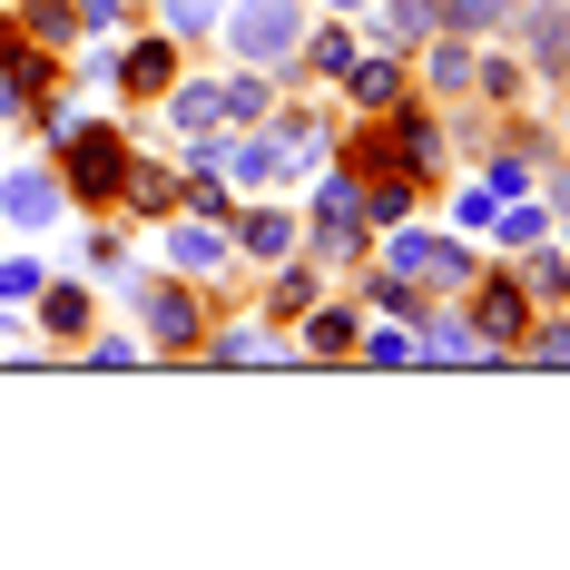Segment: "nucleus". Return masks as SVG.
<instances>
[{"label":"nucleus","instance_id":"obj_1","mask_svg":"<svg viewBox=\"0 0 570 570\" xmlns=\"http://www.w3.org/2000/svg\"><path fill=\"white\" fill-rule=\"evenodd\" d=\"M50 168H59V187H69V217H109L118 197H128V168H138V128L79 118V128L50 148Z\"/></svg>","mask_w":570,"mask_h":570},{"label":"nucleus","instance_id":"obj_2","mask_svg":"<svg viewBox=\"0 0 570 570\" xmlns=\"http://www.w3.org/2000/svg\"><path fill=\"white\" fill-rule=\"evenodd\" d=\"M305 20H315V0H227L217 40H227V59H246V69H266V79H295Z\"/></svg>","mask_w":570,"mask_h":570},{"label":"nucleus","instance_id":"obj_3","mask_svg":"<svg viewBox=\"0 0 570 570\" xmlns=\"http://www.w3.org/2000/svg\"><path fill=\"white\" fill-rule=\"evenodd\" d=\"M118 295L138 305L148 354H197V344H207V325H217V315H207V285H187V276H138V266H128V276H118Z\"/></svg>","mask_w":570,"mask_h":570},{"label":"nucleus","instance_id":"obj_4","mask_svg":"<svg viewBox=\"0 0 570 570\" xmlns=\"http://www.w3.org/2000/svg\"><path fill=\"white\" fill-rule=\"evenodd\" d=\"M374 266H394V276H413L423 295H462V285L482 276V256H472V236H423L413 217L374 236Z\"/></svg>","mask_w":570,"mask_h":570},{"label":"nucleus","instance_id":"obj_5","mask_svg":"<svg viewBox=\"0 0 570 570\" xmlns=\"http://www.w3.org/2000/svg\"><path fill=\"white\" fill-rule=\"evenodd\" d=\"M462 315H472V335L492 344V354H512V344H521V325H531L541 305L521 295V276L502 266V256H482V276L462 285Z\"/></svg>","mask_w":570,"mask_h":570},{"label":"nucleus","instance_id":"obj_6","mask_svg":"<svg viewBox=\"0 0 570 570\" xmlns=\"http://www.w3.org/2000/svg\"><path fill=\"white\" fill-rule=\"evenodd\" d=\"M158 256H168V276H187V285H217L236 266V236L217 227V217H158Z\"/></svg>","mask_w":570,"mask_h":570},{"label":"nucleus","instance_id":"obj_7","mask_svg":"<svg viewBox=\"0 0 570 570\" xmlns=\"http://www.w3.org/2000/svg\"><path fill=\"white\" fill-rule=\"evenodd\" d=\"M177 69H187V40H168L158 20H148V30H128V40H118V99H128V109H158Z\"/></svg>","mask_w":570,"mask_h":570},{"label":"nucleus","instance_id":"obj_8","mask_svg":"<svg viewBox=\"0 0 570 570\" xmlns=\"http://www.w3.org/2000/svg\"><path fill=\"white\" fill-rule=\"evenodd\" d=\"M512 40H521V69H531L541 89H570V0H521Z\"/></svg>","mask_w":570,"mask_h":570},{"label":"nucleus","instance_id":"obj_9","mask_svg":"<svg viewBox=\"0 0 570 570\" xmlns=\"http://www.w3.org/2000/svg\"><path fill=\"white\" fill-rule=\"evenodd\" d=\"M69 217V187H59L50 158H20V168H0V227H20V236H40Z\"/></svg>","mask_w":570,"mask_h":570},{"label":"nucleus","instance_id":"obj_10","mask_svg":"<svg viewBox=\"0 0 570 570\" xmlns=\"http://www.w3.org/2000/svg\"><path fill=\"white\" fill-rule=\"evenodd\" d=\"M227 236H236V266H285V256L305 246V207H266V197H236Z\"/></svg>","mask_w":570,"mask_h":570},{"label":"nucleus","instance_id":"obj_11","mask_svg":"<svg viewBox=\"0 0 570 570\" xmlns=\"http://www.w3.org/2000/svg\"><path fill=\"white\" fill-rule=\"evenodd\" d=\"M30 325H40V344H79L99 325V285L79 276V266H50L40 295H30Z\"/></svg>","mask_w":570,"mask_h":570},{"label":"nucleus","instance_id":"obj_12","mask_svg":"<svg viewBox=\"0 0 570 570\" xmlns=\"http://www.w3.org/2000/svg\"><path fill=\"white\" fill-rule=\"evenodd\" d=\"M413 335H423V364H512V354H492V344L472 335V315H462V295H423V315H413Z\"/></svg>","mask_w":570,"mask_h":570},{"label":"nucleus","instance_id":"obj_13","mask_svg":"<svg viewBox=\"0 0 570 570\" xmlns=\"http://www.w3.org/2000/svg\"><path fill=\"white\" fill-rule=\"evenodd\" d=\"M472 50H482V40H462V30H433V40L413 50V99H433V109L472 99Z\"/></svg>","mask_w":570,"mask_h":570},{"label":"nucleus","instance_id":"obj_14","mask_svg":"<svg viewBox=\"0 0 570 570\" xmlns=\"http://www.w3.org/2000/svg\"><path fill=\"white\" fill-rule=\"evenodd\" d=\"M197 364H295V344H285L276 315H227V325H207Z\"/></svg>","mask_w":570,"mask_h":570},{"label":"nucleus","instance_id":"obj_15","mask_svg":"<svg viewBox=\"0 0 570 570\" xmlns=\"http://www.w3.org/2000/svg\"><path fill=\"white\" fill-rule=\"evenodd\" d=\"M344 109H394V99H413V59L403 50H374V40H364V50L344 59Z\"/></svg>","mask_w":570,"mask_h":570},{"label":"nucleus","instance_id":"obj_16","mask_svg":"<svg viewBox=\"0 0 570 570\" xmlns=\"http://www.w3.org/2000/svg\"><path fill=\"white\" fill-rule=\"evenodd\" d=\"M256 128H266V138L285 148V168H295V177L335 158V128L315 118V99H266V118H256Z\"/></svg>","mask_w":570,"mask_h":570},{"label":"nucleus","instance_id":"obj_17","mask_svg":"<svg viewBox=\"0 0 570 570\" xmlns=\"http://www.w3.org/2000/svg\"><path fill=\"white\" fill-rule=\"evenodd\" d=\"M305 256H315V266H335V276H364L374 227H364L354 207H305Z\"/></svg>","mask_w":570,"mask_h":570},{"label":"nucleus","instance_id":"obj_18","mask_svg":"<svg viewBox=\"0 0 570 570\" xmlns=\"http://www.w3.org/2000/svg\"><path fill=\"white\" fill-rule=\"evenodd\" d=\"M364 335V305H335V295H315L305 315H295V364H344Z\"/></svg>","mask_w":570,"mask_h":570},{"label":"nucleus","instance_id":"obj_19","mask_svg":"<svg viewBox=\"0 0 570 570\" xmlns=\"http://www.w3.org/2000/svg\"><path fill=\"white\" fill-rule=\"evenodd\" d=\"M158 118H168L177 138H197V128H227V69H207V79H187V69H177L168 99H158Z\"/></svg>","mask_w":570,"mask_h":570},{"label":"nucleus","instance_id":"obj_20","mask_svg":"<svg viewBox=\"0 0 570 570\" xmlns=\"http://www.w3.org/2000/svg\"><path fill=\"white\" fill-rule=\"evenodd\" d=\"M433 30H443V0H374V10H364V40H374V50H423V40H433Z\"/></svg>","mask_w":570,"mask_h":570},{"label":"nucleus","instance_id":"obj_21","mask_svg":"<svg viewBox=\"0 0 570 570\" xmlns=\"http://www.w3.org/2000/svg\"><path fill=\"white\" fill-rule=\"evenodd\" d=\"M364 50V20H305V50H295V79H344V59Z\"/></svg>","mask_w":570,"mask_h":570},{"label":"nucleus","instance_id":"obj_22","mask_svg":"<svg viewBox=\"0 0 570 570\" xmlns=\"http://www.w3.org/2000/svg\"><path fill=\"white\" fill-rule=\"evenodd\" d=\"M256 276H266V315H276V325H295V315H305V305L325 295V266H315L305 246H295L285 266H256Z\"/></svg>","mask_w":570,"mask_h":570},{"label":"nucleus","instance_id":"obj_23","mask_svg":"<svg viewBox=\"0 0 570 570\" xmlns=\"http://www.w3.org/2000/svg\"><path fill=\"white\" fill-rule=\"evenodd\" d=\"M138 227H158V217H177V158H148L138 148V168H128V197H118Z\"/></svg>","mask_w":570,"mask_h":570},{"label":"nucleus","instance_id":"obj_24","mask_svg":"<svg viewBox=\"0 0 570 570\" xmlns=\"http://www.w3.org/2000/svg\"><path fill=\"white\" fill-rule=\"evenodd\" d=\"M502 266L521 276V295H531V305H570V256L551 246V236H541V246H521V256H502Z\"/></svg>","mask_w":570,"mask_h":570},{"label":"nucleus","instance_id":"obj_25","mask_svg":"<svg viewBox=\"0 0 570 570\" xmlns=\"http://www.w3.org/2000/svg\"><path fill=\"white\" fill-rule=\"evenodd\" d=\"M512 364H541V374H570V305H541V315L521 325Z\"/></svg>","mask_w":570,"mask_h":570},{"label":"nucleus","instance_id":"obj_26","mask_svg":"<svg viewBox=\"0 0 570 570\" xmlns=\"http://www.w3.org/2000/svg\"><path fill=\"white\" fill-rule=\"evenodd\" d=\"M0 20H10V30H20V40H40V50H79V10H69V0H20V10H0Z\"/></svg>","mask_w":570,"mask_h":570},{"label":"nucleus","instance_id":"obj_27","mask_svg":"<svg viewBox=\"0 0 570 570\" xmlns=\"http://www.w3.org/2000/svg\"><path fill=\"white\" fill-rule=\"evenodd\" d=\"M148 20H158L168 40H187V50H197V40H217V20H227V0H148Z\"/></svg>","mask_w":570,"mask_h":570},{"label":"nucleus","instance_id":"obj_28","mask_svg":"<svg viewBox=\"0 0 570 570\" xmlns=\"http://www.w3.org/2000/svg\"><path fill=\"white\" fill-rule=\"evenodd\" d=\"M79 364H99V374H128V364H148V335H118V325H89V335H79Z\"/></svg>","mask_w":570,"mask_h":570},{"label":"nucleus","instance_id":"obj_29","mask_svg":"<svg viewBox=\"0 0 570 570\" xmlns=\"http://www.w3.org/2000/svg\"><path fill=\"white\" fill-rule=\"evenodd\" d=\"M512 10H521V0H443V30H462V40H502Z\"/></svg>","mask_w":570,"mask_h":570},{"label":"nucleus","instance_id":"obj_30","mask_svg":"<svg viewBox=\"0 0 570 570\" xmlns=\"http://www.w3.org/2000/svg\"><path fill=\"white\" fill-rule=\"evenodd\" d=\"M40 276H50V256H40V246H0V305H30Z\"/></svg>","mask_w":570,"mask_h":570},{"label":"nucleus","instance_id":"obj_31","mask_svg":"<svg viewBox=\"0 0 570 570\" xmlns=\"http://www.w3.org/2000/svg\"><path fill=\"white\" fill-rule=\"evenodd\" d=\"M79 266H89V276H128V227H79Z\"/></svg>","mask_w":570,"mask_h":570},{"label":"nucleus","instance_id":"obj_32","mask_svg":"<svg viewBox=\"0 0 570 570\" xmlns=\"http://www.w3.org/2000/svg\"><path fill=\"white\" fill-rule=\"evenodd\" d=\"M492 207H502V197H492V187H482V177H472V187H453V197H443V217H453V236H482V227H492Z\"/></svg>","mask_w":570,"mask_h":570},{"label":"nucleus","instance_id":"obj_33","mask_svg":"<svg viewBox=\"0 0 570 570\" xmlns=\"http://www.w3.org/2000/svg\"><path fill=\"white\" fill-rule=\"evenodd\" d=\"M79 10V40H118L128 30V0H69Z\"/></svg>","mask_w":570,"mask_h":570},{"label":"nucleus","instance_id":"obj_34","mask_svg":"<svg viewBox=\"0 0 570 570\" xmlns=\"http://www.w3.org/2000/svg\"><path fill=\"white\" fill-rule=\"evenodd\" d=\"M551 246H561V256H570V217H551Z\"/></svg>","mask_w":570,"mask_h":570},{"label":"nucleus","instance_id":"obj_35","mask_svg":"<svg viewBox=\"0 0 570 570\" xmlns=\"http://www.w3.org/2000/svg\"><path fill=\"white\" fill-rule=\"evenodd\" d=\"M325 10H344V20H354V10H374V0H325Z\"/></svg>","mask_w":570,"mask_h":570},{"label":"nucleus","instance_id":"obj_36","mask_svg":"<svg viewBox=\"0 0 570 570\" xmlns=\"http://www.w3.org/2000/svg\"><path fill=\"white\" fill-rule=\"evenodd\" d=\"M561 148H570V109H561Z\"/></svg>","mask_w":570,"mask_h":570}]
</instances>
